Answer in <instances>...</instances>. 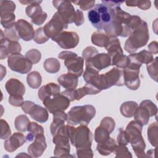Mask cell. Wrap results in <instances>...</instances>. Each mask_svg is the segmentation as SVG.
<instances>
[{
    "label": "cell",
    "instance_id": "1",
    "mask_svg": "<svg viewBox=\"0 0 158 158\" xmlns=\"http://www.w3.org/2000/svg\"><path fill=\"white\" fill-rule=\"evenodd\" d=\"M83 79L86 83L93 85L101 91L112 86H121L125 85L123 70L117 67H114L103 74L84 72Z\"/></svg>",
    "mask_w": 158,
    "mask_h": 158
},
{
    "label": "cell",
    "instance_id": "2",
    "mask_svg": "<svg viewBox=\"0 0 158 158\" xmlns=\"http://www.w3.org/2000/svg\"><path fill=\"white\" fill-rule=\"evenodd\" d=\"M149 38L147 23L142 20L140 25L130 34L124 45L125 50L128 53H134L138 48L144 46Z\"/></svg>",
    "mask_w": 158,
    "mask_h": 158
},
{
    "label": "cell",
    "instance_id": "3",
    "mask_svg": "<svg viewBox=\"0 0 158 158\" xmlns=\"http://www.w3.org/2000/svg\"><path fill=\"white\" fill-rule=\"evenodd\" d=\"M96 115V109L92 105L74 106L67 113V122L71 125L87 126Z\"/></svg>",
    "mask_w": 158,
    "mask_h": 158
},
{
    "label": "cell",
    "instance_id": "4",
    "mask_svg": "<svg viewBox=\"0 0 158 158\" xmlns=\"http://www.w3.org/2000/svg\"><path fill=\"white\" fill-rule=\"evenodd\" d=\"M142 128L143 125L141 123L136 120H132L125 130L129 139V143L131 144L133 151L139 158L145 157L146 144L141 135Z\"/></svg>",
    "mask_w": 158,
    "mask_h": 158
},
{
    "label": "cell",
    "instance_id": "5",
    "mask_svg": "<svg viewBox=\"0 0 158 158\" xmlns=\"http://www.w3.org/2000/svg\"><path fill=\"white\" fill-rule=\"evenodd\" d=\"M128 58V65L123 70L124 85L130 89L136 90L140 86L139 73L142 64L136 59L135 53L130 54Z\"/></svg>",
    "mask_w": 158,
    "mask_h": 158
},
{
    "label": "cell",
    "instance_id": "6",
    "mask_svg": "<svg viewBox=\"0 0 158 158\" xmlns=\"http://www.w3.org/2000/svg\"><path fill=\"white\" fill-rule=\"evenodd\" d=\"M69 138L72 144L76 148L91 147L93 134L87 126L80 125L76 128L70 126Z\"/></svg>",
    "mask_w": 158,
    "mask_h": 158
},
{
    "label": "cell",
    "instance_id": "7",
    "mask_svg": "<svg viewBox=\"0 0 158 158\" xmlns=\"http://www.w3.org/2000/svg\"><path fill=\"white\" fill-rule=\"evenodd\" d=\"M111 59V65L119 69H125L128 65V56L123 54L120 42L116 37H110L108 44L105 47Z\"/></svg>",
    "mask_w": 158,
    "mask_h": 158
},
{
    "label": "cell",
    "instance_id": "8",
    "mask_svg": "<svg viewBox=\"0 0 158 158\" xmlns=\"http://www.w3.org/2000/svg\"><path fill=\"white\" fill-rule=\"evenodd\" d=\"M58 57L64 60V65L67 69L68 73L73 74L77 77H81L83 72L84 59L83 57L78 56L75 52L69 51L60 52Z\"/></svg>",
    "mask_w": 158,
    "mask_h": 158
},
{
    "label": "cell",
    "instance_id": "9",
    "mask_svg": "<svg viewBox=\"0 0 158 158\" xmlns=\"http://www.w3.org/2000/svg\"><path fill=\"white\" fill-rule=\"evenodd\" d=\"M8 67L12 71L21 74L28 73L32 68V64L20 53L10 55L7 59Z\"/></svg>",
    "mask_w": 158,
    "mask_h": 158
},
{
    "label": "cell",
    "instance_id": "10",
    "mask_svg": "<svg viewBox=\"0 0 158 158\" xmlns=\"http://www.w3.org/2000/svg\"><path fill=\"white\" fill-rule=\"evenodd\" d=\"M68 25V23L57 11L53 15L51 20L43 27V29L46 35L51 38L62 32L64 29L67 28Z\"/></svg>",
    "mask_w": 158,
    "mask_h": 158
},
{
    "label": "cell",
    "instance_id": "11",
    "mask_svg": "<svg viewBox=\"0 0 158 158\" xmlns=\"http://www.w3.org/2000/svg\"><path fill=\"white\" fill-rule=\"evenodd\" d=\"M70 100L62 93H59L43 101L46 109L51 114L57 111H64L70 106Z\"/></svg>",
    "mask_w": 158,
    "mask_h": 158
},
{
    "label": "cell",
    "instance_id": "12",
    "mask_svg": "<svg viewBox=\"0 0 158 158\" xmlns=\"http://www.w3.org/2000/svg\"><path fill=\"white\" fill-rule=\"evenodd\" d=\"M51 39L56 42L60 48L65 49L75 48L80 41L79 36L77 33L67 31H62L58 35L52 37Z\"/></svg>",
    "mask_w": 158,
    "mask_h": 158
},
{
    "label": "cell",
    "instance_id": "13",
    "mask_svg": "<svg viewBox=\"0 0 158 158\" xmlns=\"http://www.w3.org/2000/svg\"><path fill=\"white\" fill-rule=\"evenodd\" d=\"M101 91L93 86V85L86 83V85L78 89H69L62 91L61 93L65 96L70 101L74 100L79 101L83 97L88 94H96L100 93Z\"/></svg>",
    "mask_w": 158,
    "mask_h": 158
},
{
    "label": "cell",
    "instance_id": "14",
    "mask_svg": "<svg viewBox=\"0 0 158 158\" xmlns=\"http://www.w3.org/2000/svg\"><path fill=\"white\" fill-rule=\"evenodd\" d=\"M1 41H0V59L2 60L9 56V54L20 53L22 47L18 41H12L6 39L1 30Z\"/></svg>",
    "mask_w": 158,
    "mask_h": 158
},
{
    "label": "cell",
    "instance_id": "15",
    "mask_svg": "<svg viewBox=\"0 0 158 158\" xmlns=\"http://www.w3.org/2000/svg\"><path fill=\"white\" fill-rule=\"evenodd\" d=\"M52 4L57 9L59 14L68 24L73 22L75 11L71 2L69 1H53Z\"/></svg>",
    "mask_w": 158,
    "mask_h": 158
},
{
    "label": "cell",
    "instance_id": "16",
    "mask_svg": "<svg viewBox=\"0 0 158 158\" xmlns=\"http://www.w3.org/2000/svg\"><path fill=\"white\" fill-rule=\"evenodd\" d=\"M111 65V59L107 53H100L85 60V66L99 72L101 70Z\"/></svg>",
    "mask_w": 158,
    "mask_h": 158
},
{
    "label": "cell",
    "instance_id": "17",
    "mask_svg": "<svg viewBox=\"0 0 158 158\" xmlns=\"http://www.w3.org/2000/svg\"><path fill=\"white\" fill-rule=\"evenodd\" d=\"M25 12L31 19V22L36 25H42L47 19V13L43 12L39 4H32L26 7Z\"/></svg>",
    "mask_w": 158,
    "mask_h": 158
},
{
    "label": "cell",
    "instance_id": "18",
    "mask_svg": "<svg viewBox=\"0 0 158 158\" xmlns=\"http://www.w3.org/2000/svg\"><path fill=\"white\" fill-rule=\"evenodd\" d=\"M15 27L20 38L25 41L31 40L34 38L35 31L33 26L24 19H19L15 23Z\"/></svg>",
    "mask_w": 158,
    "mask_h": 158
},
{
    "label": "cell",
    "instance_id": "19",
    "mask_svg": "<svg viewBox=\"0 0 158 158\" xmlns=\"http://www.w3.org/2000/svg\"><path fill=\"white\" fill-rule=\"evenodd\" d=\"M47 147L46 138L44 134L37 135L35 141L28 147V152L32 157H40Z\"/></svg>",
    "mask_w": 158,
    "mask_h": 158
},
{
    "label": "cell",
    "instance_id": "20",
    "mask_svg": "<svg viewBox=\"0 0 158 158\" xmlns=\"http://www.w3.org/2000/svg\"><path fill=\"white\" fill-rule=\"evenodd\" d=\"M26 141V137L21 133H14L4 141V149L9 152H13L22 146Z\"/></svg>",
    "mask_w": 158,
    "mask_h": 158
},
{
    "label": "cell",
    "instance_id": "21",
    "mask_svg": "<svg viewBox=\"0 0 158 158\" xmlns=\"http://www.w3.org/2000/svg\"><path fill=\"white\" fill-rule=\"evenodd\" d=\"M60 86L54 83H49L40 88L38 95L40 99L43 102L44 100L50 98L60 93Z\"/></svg>",
    "mask_w": 158,
    "mask_h": 158
},
{
    "label": "cell",
    "instance_id": "22",
    "mask_svg": "<svg viewBox=\"0 0 158 158\" xmlns=\"http://www.w3.org/2000/svg\"><path fill=\"white\" fill-rule=\"evenodd\" d=\"M5 88L9 95L23 96L25 88L23 83L16 78H10L5 84Z\"/></svg>",
    "mask_w": 158,
    "mask_h": 158
},
{
    "label": "cell",
    "instance_id": "23",
    "mask_svg": "<svg viewBox=\"0 0 158 158\" xmlns=\"http://www.w3.org/2000/svg\"><path fill=\"white\" fill-rule=\"evenodd\" d=\"M28 114H29L33 120L40 123L46 122L49 118L47 109L35 103L29 110Z\"/></svg>",
    "mask_w": 158,
    "mask_h": 158
},
{
    "label": "cell",
    "instance_id": "24",
    "mask_svg": "<svg viewBox=\"0 0 158 158\" xmlns=\"http://www.w3.org/2000/svg\"><path fill=\"white\" fill-rule=\"evenodd\" d=\"M53 114V120L51 124L50 129L51 133L52 136H54L57 133V130L63 125H64L65 122L67 118V114L64 111H57Z\"/></svg>",
    "mask_w": 158,
    "mask_h": 158
},
{
    "label": "cell",
    "instance_id": "25",
    "mask_svg": "<svg viewBox=\"0 0 158 158\" xmlns=\"http://www.w3.org/2000/svg\"><path fill=\"white\" fill-rule=\"evenodd\" d=\"M58 83L66 89H76L78 85V77L73 74L67 73L62 74L57 78Z\"/></svg>",
    "mask_w": 158,
    "mask_h": 158
},
{
    "label": "cell",
    "instance_id": "26",
    "mask_svg": "<svg viewBox=\"0 0 158 158\" xmlns=\"http://www.w3.org/2000/svg\"><path fill=\"white\" fill-rule=\"evenodd\" d=\"M117 146L116 141L110 137L107 141L102 143H98L96 149L101 155L108 156L114 152Z\"/></svg>",
    "mask_w": 158,
    "mask_h": 158
},
{
    "label": "cell",
    "instance_id": "27",
    "mask_svg": "<svg viewBox=\"0 0 158 158\" xmlns=\"http://www.w3.org/2000/svg\"><path fill=\"white\" fill-rule=\"evenodd\" d=\"M138 107V104L135 101H126L120 106V111L123 117L130 118L135 115Z\"/></svg>",
    "mask_w": 158,
    "mask_h": 158
},
{
    "label": "cell",
    "instance_id": "28",
    "mask_svg": "<svg viewBox=\"0 0 158 158\" xmlns=\"http://www.w3.org/2000/svg\"><path fill=\"white\" fill-rule=\"evenodd\" d=\"M27 131L29 133L26 136V140L31 142L37 135L44 134L43 127L36 122H30L28 124Z\"/></svg>",
    "mask_w": 158,
    "mask_h": 158
},
{
    "label": "cell",
    "instance_id": "29",
    "mask_svg": "<svg viewBox=\"0 0 158 158\" xmlns=\"http://www.w3.org/2000/svg\"><path fill=\"white\" fill-rule=\"evenodd\" d=\"M110 36H108L106 33L94 31L91 35V42L93 44L99 46V47H106L109 41Z\"/></svg>",
    "mask_w": 158,
    "mask_h": 158
},
{
    "label": "cell",
    "instance_id": "30",
    "mask_svg": "<svg viewBox=\"0 0 158 158\" xmlns=\"http://www.w3.org/2000/svg\"><path fill=\"white\" fill-rule=\"evenodd\" d=\"M44 70L49 73H55L59 71L60 64L58 59L53 57L46 59L43 63Z\"/></svg>",
    "mask_w": 158,
    "mask_h": 158
},
{
    "label": "cell",
    "instance_id": "31",
    "mask_svg": "<svg viewBox=\"0 0 158 158\" xmlns=\"http://www.w3.org/2000/svg\"><path fill=\"white\" fill-rule=\"evenodd\" d=\"M27 82L30 88L33 89L38 88L42 83L41 74L37 71L30 72L27 77Z\"/></svg>",
    "mask_w": 158,
    "mask_h": 158
},
{
    "label": "cell",
    "instance_id": "32",
    "mask_svg": "<svg viewBox=\"0 0 158 158\" xmlns=\"http://www.w3.org/2000/svg\"><path fill=\"white\" fill-rule=\"evenodd\" d=\"M134 117L135 120L141 123L143 126L146 125L148 123L149 117H151L148 110L145 107L141 106H139Z\"/></svg>",
    "mask_w": 158,
    "mask_h": 158
},
{
    "label": "cell",
    "instance_id": "33",
    "mask_svg": "<svg viewBox=\"0 0 158 158\" xmlns=\"http://www.w3.org/2000/svg\"><path fill=\"white\" fill-rule=\"evenodd\" d=\"M148 139L152 146L157 147L158 143V125L157 122L152 123L148 127Z\"/></svg>",
    "mask_w": 158,
    "mask_h": 158
},
{
    "label": "cell",
    "instance_id": "34",
    "mask_svg": "<svg viewBox=\"0 0 158 158\" xmlns=\"http://www.w3.org/2000/svg\"><path fill=\"white\" fill-rule=\"evenodd\" d=\"M110 132L104 127L99 125L94 131V140L98 143L107 141L110 138Z\"/></svg>",
    "mask_w": 158,
    "mask_h": 158
},
{
    "label": "cell",
    "instance_id": "35",
    "mask_svg": "<svg viewBox=\"0 0 158 158\" xmlns=\"http://www.w3.org/2000/svg\"><path fill=\"white\" fill-rule=\"evenodd\" d=\"M29 118L25 115H18L14 121V126L17 130L20 132H24L27 130L30 123Z\"/></svg>",
    "mask_w": 158,
    "mask_h": 158
},
{
    "label": "cell",
    "instance_id": "36",
    "mask_svg": "<svg viewBox=\"0 0 158 158\" xmlns=\"http://www.w3.org/2000/svg\"><path fill=\"white\" fill-rule=\"evenodd\" d=\"M15 15L13 12H7L1 15V23L5 29L12 28L15 22Z\"/></svg>",
    "mask_w": 158,
    "mask_h": 158
},
{
    "label": "cell",
    "instance_id": "37",
    "mask_svg": "<svg viewBox=\"0 0 158 158\" xmlns=\"http://www.w3.org/2000/svg\"><path fill=\"white\" fill-rule=\"evenodd\" d=\"M136 59L140 64H150L154 60L152 54L146 50H143L138 53H135Z\"/></svg>",
    "mask_w": 158,
    "mask_h": 158
},
{
    "label": "cell",
    "instance_id": "38",
    "mask_svg": "<svg viewBox=\"0 0 158 158\" xmlns=\"http://www.w3.org/2000/svg\"><path fill=\"white\" fill-rule=\"evenodd\" d=\"M25 57L32 64H36L40 61L41 53L36 49H31L26 52Z\"/></svg>",
    "mask_w": 158,
    "mask_h": 158
},
{
    "label": "cell",
    "instance_id": "39",
    "mask_svg": "<svg viewBox=\"0 0 158 158\" xmlns=\"http://www.w3.org/2000/svg\"><path fill=\"white\" fill-rule=\"evenodd\" d=\"M16 8L15 4L12 1H0V12L1 15L7 13L13 12Z\"/></svg>",
    "mask_w": 158,
    "mask_h": 158
},
{
    "label": "cell",
    "instance_id": "40",
    "mask_svg": "<svg viewBox=\"0 0 158 158\" xmlns=\"http://www.w3.org/2000/svg\"><path fill=\"white\" fill-rule=\"evenodd\" d=\"M49 38L45 33L43 27L37 28L35 32L33 40L37 44H43L48 41Z\"/></svg>",
    "mask_w": 158,
    "mask_h": 158
},
{
    "label": "cell",
    "instance_id": "41",
    "mask_svg": "<svg viewBox=\"0 0 158 158\" xmlns=\"http://www.w3.org/2000/svg\"><path fill=\"white\" fill-rule=\"evenodd\" d=\"M125 4L129 7H138L139 9L146 10L151 7L150 1H127Z\"/></svg>",
    "mask_w": 158,
    "mask_h": 158
},
{
    "label": "cell",
    "instance_id": "42",
    "mask_svg": "<svg viewBox=\"0 0 158 158\" xmlns=\"http://www.w3.org/2000/svg\"><path fill=\"white\" fill-rule=\"evenodd\" d=\"M139 106L145 107L149 112L150 117L156 116L157 114V107L156 105L151 100H143L139 104Z\"/></svg>",
    "mask_w": 158,
    "mask_h": 158
},
{
    "label": "cell",
    "instance_id": "43",
    "mask_svg": "<svg viewBox=\"0 0 158 158\" xmlns=\"http://www.w3.org/2000/svg\"><path fill=\"white\" fill-rule=\"evenodd\" d=\"M147 71L152 79L157 81V57L151 64H147Z\"/></svg>",
    "mask_w": 158,
    "mask_h": 158
},
{
    "label": "cell",
    "instance_id": "44",
    "mask_svg": "<svg viewBox=\"0 0 158 158\" xmlns=\"http://www.w3.org/2000/svg\"><path fill=\"white\" fill-rule=\"evenodd\" d=\"M115 154V157H132V155L130 152L128 151V148L125 146V145L118 144L114 152Z\"/></svg>",
    "mask_w": 158,
    "mask_h": 158
},
{
    "label": "cell",
    "instance_id": "45",
    "mask_svg": "<svg viewBox=\"0 0 158 158\" xmlns=\"http://www.w3.org/2000/svg\"><path fill=\"white\" fill-rule=\"evenodd\" d=\"M99 125L106 128L110 132V133H111L115 128V122L112 117H106L102 119Z\"/></svg>",
    "mask_w": 158,
    "mask_h": 158
},
{
    "label": "cell",
    "instance_id": "46",
    "mask_svg": "<svg viewBox=\"0 0 158 158\" xmlns=\"http://www.w3.org/2000/svg\"><path fill=\"white\" fill-rule=\"evenodd\" d=\"M1 139H5L11 135V130L8 123L3 119H1Z\"/></svg>",
    "mask_w": 158,
    "mask_h": 158
},
{
    "label": "cell",
    "instance_id": "47",
    "mask_svg": "<svg viewBox=\"0 0 158 158\" xmlns=\"http://www.w3.org/2000/svg\"><path fill=\"white\" fill-rule=\"evenodd\" d=\"M4 36L6 39L12 41H18L20 39L17 31L15 29V25L12 28L5 29L4 30Z\"/></svg>",
    "mask_w": 158,
    "mask_h": 158
},
{
    "label": "cell",
    "instance_id": "48",
    "mask_svg": "<svg viewBox=\"0 0 158 158\" xmlns=\"http://www.w3.org/2000/svg\"><path fill=\"white\" fill-rule=\"evenodd\" d=\"M70 147H60V146H55L54 150V156L55 157H67L70 156Z\"/></svg>",
    "mask_w": 158,
    "mask_h": 158
},
{
    "label": "cell",
    "instance_id": "49",
    "mask_svg": "<svg viewBox=\"0 0 158 158\" xmlns=\"http://www.w3.org/2000/svg\"><path fill=\"white\" fill-rule=\"evenodd\" d=\"M77 157L79 158H92L93 152L91 148H77Z\"/></svg>",
    "mask_w": 158,
    "mask_h": 158
},
{
    "label": "cell",
    "instance_id": "50",
    "mask_svg": "<svg viewBox=\"0 0 158 158\" xmlns=\"http://www.w3.org/2000/svg\"><path fill=\"white\" fill-rule=\"evenodd\" d=\"M99 52L96 48L93 46H88L86 47L82 52V57L83 59L85 60L89 59L94 57L95 55L98 54Z\"/></svg>",
    "mask_w": 158,
    "mask_h": 158
},
{
    "label": "cell",
    "instance_id": "51",
    "mask_svg": "<svg viewBox=\"0 0 158 158\" xmlns=\"http://www.w3.org/2000/svg\"><path fill=\"white\" fill-rule=\"evenodd\" d=\"M73 3L80 6V7L81 9L83 10H87L89 9H91L94 6L95 1H82V0H79V1H73Z\"/></svg>",
    "mask_w": 158,
    "mask_h": 158
},
{
    "label": "cell",
    "instance_id": "52",
    "mask_svg": "<svg viewBox=\"0 0 158 158\" xmlns=\"http://www.w3.org/2000/svg\"><path fill=\"white\" fill-rule=\"evenodd\" d=\"M9 102L10 105L15 107L22 106L23 101V98L22 96L19 95H9Z\"/></svg>",
    "mask_w": 158,
    "mask_h": 158
},
{
    "label": "cell",
    "instance_id": "53",
    "mask_svg": "<svg viewBox=\"0 0 158 158\" xmlns=\"http://www.w3.org/2000/svg\"><path fill=\"white\" fill-rule=\"evenodd\" d=\"M117 143L118 144L127 145L129 143V139L127 133L122 128L119 129V133L117 136Z\"/></svg>",
    "mask_w": 158,
    "mask_h": 158
},
{
    "label": "cell",
    "instance_id": "54",
    "mask_svg": "<svg viewBox=\"0 0 158 158\" xmlns=\"http://www.w3.org/2000/svg\"><path fill=\"white\" fill-rule=\"evenodd\" d=\"M84 22L85 19L83 12L80 10L77 9L75 11V14L73 18V22L77 26H80L84 23Z\"/></svg>",
    "mask_w": 158,
    "mask_h": 158
},
{
    "label": "cell",
    "instance_id": "55",
    "mask_svg": "<svg viewBox=\"0 0 158 158\" xmlns=\"http://www.w3.org/2000/svg\"><path fill=\"white\" fill-rule=\"evenodd\" d=\"M124 1H103L102 0V4L107 6L109 7L114 8L117 6H120L122 3H123Z\"/></svg>",
    "mask_w": 158,
    "mask_h": 158
},
{
    "label": "cell",
    "instance_id": "56",
    "mask_svg": "<svg viewBox=\"0 0 158 158\" xmlns=\"http://www.w3.org/2000/svg\"><path fill=\"white\" fill-rule=\"evenodd\" d=\"M149 52L151 54H157L158 53V46H157V43L156 41H152L148 46Z\"/></svg>",
    "mask_w": 158,
    "mask_h": 158
},
{
    "label": "cell",
    "instance_id": "57",
    "mask_svg": "<svg viewBox=\"0 0 158 158\" xmlns=\"http://www.w3.org/2000/svg\"><path fill=\"white\" fill-rule=\"evenodd\" d=\"M35 104V102L30 101H25L22 106V110L25 113L28 114V112L29 111V110L31 109V107H32V106Z\"/></svg>",
    "mask_w": 158,
    "mask_h": 158
},
{
    "label": "cell",
    "instance_id": "58",
    "mask_svg": "<svg viewBox=\"0 0 158 158\" xmlns=\"http://www.w3.org/2000/svg\"><path fill=\"white\" fill-rule=\"evenodd\" d=\"M19 2L22 4H39L42 2V1H19Z\"/></svg>",
    "mask_w": 158,
    "mask_h": 158
}]
</instances>
